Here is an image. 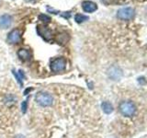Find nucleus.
Returning a JSON list of instances; mask_svg holds the SVG:
<instances>
[{"instance_id": "obj_1", "label": "nucleus", "mask_w": 147, "mask_h": 138, "mask_svg": "<svg viewBox=\"0 0 147 138\" xmlns=\"http://www.w3.org/2000/svg\"><path fill=\"white\" fill-rule=\"evenodd\" d=\"M35 100L37 103L41 106V107H48V106H51L53 104V98L52 97V95L48 93V92L40 91L36 95Z\"/></svg>"}, {"instance_id": "obj_2", "label": "nucleus", "mask_w": 147, "mask_h": 138, "mask_svg": "<svg viewBox=\"0 0 147 138\" xmlns=\"http://www.w3.org/2000/svg\"><path fill=\"white\" fill-rule=\"evenodd\" d=\"M119 108L121 113L126 117H131L136 112V107L131 101H122Z\"/></svg>"}, {"instance_id": "obj_3", "label": "nucleus", "mask_w": 147, "mask_h": 138, "mask_svg": "<svg viewBox=\"0 0 147 138\" xmlns=\"http://www.w3.org/2000/svg\"><path fill=\"white\" fill-rule=\"evenodd\" d=\"M133 15H134V10L131 7H122L117 11V17L121 20H131V18H132Z\"/></svg>"}, {"instance_id": "obj_4", "label": "nucleus", "mask_w": 147, "mask_h": 138, "mask_svg": "<svg viewBox=\"0 0 147 138\" xmlns=\"http://www.w3.org/2000/svg\"><path fill=\"white\" fill-rule=\"evenodd\" d=\"M66 66V60L61 57V58H56L51 63V69L53 72H61L65 69Z\"/></svg>"}, {"instance_id": "obj_5", "label": "nucleus", "mask_w": 147, "mask_h": 138, "mask_svg": "<svg viewBox=\"0 0 147 138\" xmlns=\"http://www.w3.org/2000/svg\"><path fill=\"white\" fill-rule=\"evenodd\" d=\"M108 76L112 80H119L122 76V71L119 67L113 66L108 70Z\"/></svg>"}, {"instance_id": "obj_6", "label": "nucleus", "mask_w": 147, "mask_h": 138, "mask_svg": "<svg viewBox=\"0 0 147 138\" xmlns=\"http://www.w3.org/2000/svg\"><path fill=\"white\" fill-rule=\"evenodd\" d=\"M21 39V31L20 30H13L11 32H9L7 36V41L9 43L14 44L18 43Z\"/></svg>"}, {"instance_id": "obj_7", "label": "nucleus", "mask_w": 147, "mask_h": 138, "mask_svg": "<svg viewBox=\"0 0 147 138\" xmlns=\"http://www.w3.org/2000/svg\"><path fill=\"white\" fill-rule=\"evenodd\" d=\"M37 32L40 35L45 41H50L52 39V32L47 28L42 27V26H37Z\"/></svg>"}, {"instance_id": "obj_8", "label": "nucleus", "mask_w": 147, "mask_h": 138, "mask_svg": "<svg viewBox=\"0 0 147 138\" xmlns=\"http://www.w3.org/2000/svg\"><path fill=\"white\" fill-rule=\"evenodd\" d=\"M12 23V18L6 14L0 17V28L1 29H7V28L10 27Z\"/></svg>"}, {"instance_id": "obj_9", "label": "nucleus", "mask_w": 147, "mask_h": 138, "mask_svg": "<svg viewBox=\"0 0 147 138\" xmlns=\"http://www.w3.org/2000/svg\"><path fill=\"white\" fill-rule=\"evenodd\" d=\"M82 7L84 9V11L86 12H94L98 9V6L96 4H95L94 2L92 1H84L82 4Z\"/></svg>"}, {"instance_id": "obj_10", "label": "nucleus", "mask_w": 147, "mask_h": 138, "mask_svg": "<svg viewBox=\"0 0 147 138\" xmlns=\"http://www.w3.org/2000/svg\"><path fill=\"white\" fill-rule=\"evenodd\" d=\"M18 55L22 61H28V60L30 59L31 56V53L29 50H26V49H20L18 51Z\"/></svg>"}, {"instance_id": "obj_11", "label": "nucleus", "mask_w": 147, "mask_h": 138, "mask_svg": "<svg viewBox=\"0 0 147 138\" xmlns=\"http://www.w3.org/2000/svg\"><path fill=\"white\" fill-rule=\"evenodd\" d=\"M101 108H102L103 112L106 114H110L113 112V106L109 102H108V101H104V102L101 104Z\"/></svg>"}, {"instance_id": "obj_12", "label": "nucleus", "mask_w": 147, "mask_h": 138, "mask_svg": "<svg viewBox=\"0 0 147 138\" xmlns=\"http://www.w3.org/2000/svg\"><path fill=\"white\" fill-rule=\"evenodd\" d=\"M88 17L86 16V15H83V14H76V17H75V20L77 23H82L86 20H88Z\"/></svg>"}, {"instance_id": "obj_13", "label": "nucleus", "mask_w": 147, "mask_h": 138, "mask_svg": "<svg viewBox=\"0 0 147 138\" xmlns=\"http://www.w3.org/2000/svg\"><path fill=\"white\" fill-rule=\"evenodd\" d=\"M39 20H41V21H43L45 23H49L51 21V18L47 15H44V14H41V15L39 16Z\"/></svg>"}, {"instance_id": "obj_14", "label": "nucleus", "mask_w": 147, "mask_h": 138, "mask_svg": "<svg viewBox=\"0 0 147 138\" xmlns=\"http://www.w3.org/2000/svg\"><path fill=\"white\" fill-rule=\"evenodd\" d=\"M6 103L7 105H13V104H15L16 103V99L14 98L13 96H8V97H7Z\"/></svg>"}, {"instance_id": "obj_15", "label": "nucleus", "mask_w": 147, "mask_h": 138, "mask_svg": "<svg viewBox=\"0 0 147 138\" xmlns=\"http://www.w3.org/2000/svg\"><path fill=\"white\" fill-rule=\"evenodd\" d=\"M27 109H28V101L27 100L22 101V103H21V112H22V113H26Z\"/></svg>"}, {"instance_id": "obj_16", "label": "nucleus", "mask_w": 147, "mask_h": 138, "mask_svg": "<svg viewBox=\"0 0 147 138\" xmlns=\"http://www.w3.org/2000/svg\"><path fill=\"white\" fill-rule=\"evenodd\" d=\"M13 75L16 76V78H17V81H18V83H20V85L22 87V86H23V82H22V80H21V77H20V76H18V74H17L15 71H13Z\"/></svg>"}, {"instance_id": "obj_17", "label": "nucleus", "mask_w": 147, "mask_h": 138, "mask_svg": "<svg viewBox=\"0 0 147 138\" xmlns=\"http://www.w3.org/2000/svg\"><path fill=\"white\" fill-rule=\"evenodd\" d=\"M15 138H26V137L24 135H17L15 136Z\"/></svg>"}, {"instance_id": "obj_18", "label": "nucleus", "mask_w": 147, "mask_h": 138, "mask_svg": "<svg viewBox=\"0 0 147 138\" xmlns=\"http://www.w3.org/2000/svg\"><path fill=\"white\" fill-rule=\"evenodd\" d=\"M30 90H32V89H27L25 90V92H24V95H27V94H28V92H30Z\"/></svg>"}]
</instances>
